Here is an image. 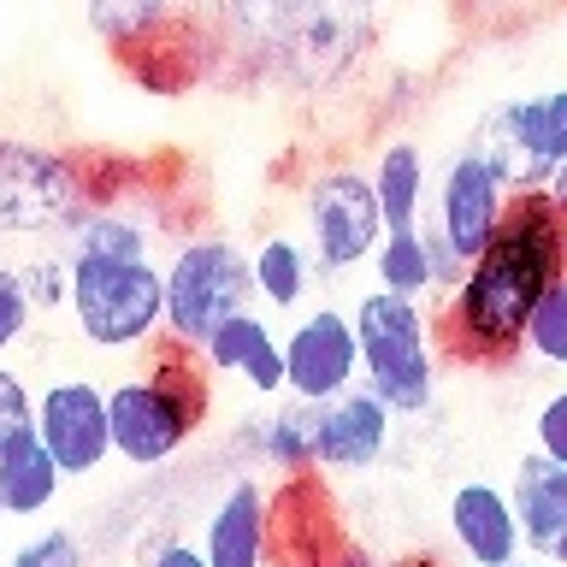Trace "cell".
Here are the masks:
<instances>
[{
  "label": "cell",
  "instance_id": "3957f363",
  "mask_svg": "<svg viewBox=\"0 0 567 567\" xmlns=\"http://www.w3.org/2000/svg\"><path fill=\"white\" fill-rule=\"evenodd\" d=\"M148 372H131L106 390V432H113V455L131 467H159L177 450H189L195 432L207 425V367L202 354L159 337Z\"/></svg>",
  "mask_w": 567,
  "mask_h": 567
},
{
  "label": "cell",
  "instance_id": "9c48e42d",
  "mask_svg": "<svg viewBox=\"0 0 567 567\" xmlns=\"http://www.w3.org/2000/svg\"><path fill=\"white\" fill-rule=\"evenodd\" d=\"M379 237L384 219L361 166H319L301 184V248L313 260V278H343L367 266Z\"/></svg>",
  "mask_w": 567,
  "mask_h": 567
},
{
  "label": "cell",
  "instance_id": "52a82bcc",
  "mask_svg": "<svg viewBox=\"0 0 567 567\" xmlns=\"http://www.w3.org/2000/svg\"><path fill=\"white\" fill-rule=\"evenodd\" d=\"M473 154L503 177V189H549L567 202V95L538 89V95H508L485 106L473 131Z\"/></svg>",
  "mask_w": 567,
  "mask_h": 567
},
{
  "label": "cell",
  "instance_id": "8fae6325",
  "mask_svg": "<svg viewBox=\"0 0 567 567\" xmlns=\"http://www.w3.org/2000/svg\"><path fill=\"white\" fill-rule=\"evenodd\" d=\"M278 354H284V396H296V402H326L361 379L354 326L343 308H308L278 337Z\"/></svg>",
  "mask_w": 567,
  "mask_h": 567
},
{
  "label": "cell",
  "instance_id": "5b68a950",
  "mask_svg": "<svg viewBox=\"0 0 567 567\" xmlns=\"http://www.w3.org/2000/svg\"><path fill=\"white\" fill-rule=\"evenodd\" d=\"M101 166L78 148L0 131V243L71 230L95 207Z\"/></svg>",
  "mask_w": 567,
  "mask_h": 567
},
{
  "label": "cell",
  "instance_id": "83f0119b",
  "mask_svg": "<svg viewBox=\"0 0 567 567\" xmlns=\"http://www.w3.org/2000/svg\"><path fill=\"white\" fill-rule=\"evenodd\" d=\"M30 326H35V308H30L24 284H18V266L0 260V354H12L24 343Z\"/></svg>",
  "mask_w": 567,
  "mask_h": 567
},
{
  "label": "cell",
  "instance_id": "7c38bea8",
  "mask_svg": "<svg viewBox=\"0 0 567 567\" xmlns=\"http://www.w3.org/2000/svg\"><path fill=\"white\" fill-rule=\"evenodd\" d=\"M396 414L361 384L313 402V473H367L390 455Z\"/></svg>",
  "mask_w": 567,
  "mask_h": 567
},
{
  "label": "cell",
  "instance_id": "d4e9b609",
  "mask_svg": "<svg viewBox=\"0 0 567 567\" xmlns=\"http://www.w3.org/2000/svg\"><path fill=\"white\" fill-rule=\"evenodd\" d=\"M520 354H532L544 367H567V278H556L532 301L526 331H520Z\"/></svg>",
  "mask_w": 567,
  "mask_h": 567
},
{
  "label": "cell",
  "instance_id": "f546056e",
  "mask_svg": "<svg viewBox=\"0 0 567 567\" xmlns=\"http://www.w3.org/2000/svg\"><path fill=\"white\" fill-rule=\"evenodd\" d=\"M237 379H248V390H260V396H284V354H278V337H266V343L248 354Z\"/></svg>",
  "mask_w": 567,
  "mask_h": 567
},
{
  "label": "cell",
  "instance_id": "e0dca14e",
  "mask_svg": "<svg viewBox=\"0 0 567 567\" xmlns=\"http://www.w3.org/2000/svg\"><path fill=\"white\" fill-rule=\"evenodd\" d=\"M272 556L278 567H337V556H343L337 508H326V496H319V514H301L296 478L278 491V503L266 496V561Z\"/></svg>",
  "mask_w": 567,
  "mask_h": 567
},
{
  "label": "cell",
  "instance_id": "d6a6232c",
  "mask_svg": "<svg viewBox=\"0 0 567 567\" xmlns=\"http://www.w3.org/2000/svg\"><path fill=\"white\" fill-rule=\"evenodd\" d=\"M503 567H556V561H538V556H514V561H503Z\"/></svg>",
  "mask_w": 567,
  "mask_h": 567
},
{
  "label": "cell",
  "instance_id": "4fadbf2b",
  "mask_svg": "<svg viewBox=\"0 0 567 567\" xmlns=\"http://www.w3.org/2000/svg\"><path fill=\"white\" fill-rule=\"evenodd\" d=\"M503 207H508L503 177H496L473 148H461L432 189V230L455 248V260H467L485 248V237L496 230V219H503Z\"/></svg>",
  "mask_w": 567,
  "mask_h": 567
},
{
  "label": "cell",
  "instance_id": "ba28073f",
  "mask_svg": "<svg viewBox=\"0 0 567 567\" xmlns=\"http://www.w3.org/2000/svg\"><path fill=\"white\" fill-rule=\"evenodd\" d=\"M159 301H166V331L172 343L202 349L219 319L255 308V284H248V255L237 237H184L172 260H159Z\"/></svg>",
  "mask_w": 567,
  "mask_h": 567
},
{
  "label": "cell",
  "instance_id": "277c9868",
  "mask_svg": "<svg viewBox=\"0 0 567 567\" xmlns=\"http://www.w3.org/2000/svg\"><path fill=\"white\" fill-rule=\"evenodd\" d=\"M354 326V361H361L367 396H379L396 420H414L437 402V337L432 308L390 290H367L349 313Z\"/></svg>",
  "mask_w": 567,
  "mask_h": 567
},
{
  "label": "cell",
  "instance_id": "30bf717a",
  "mask_svg": "<svg viewBox=\"0 0 567 567\" xmlns=\"http://www.w3.org/2000/svg\"><path fill=\"white\" fill-rule=\"evenodd\" d=\"M35 437L65 478H95L113 461L106 390L95 379H53L48 390H35Z\"/></svg>",
  "mask_w": 567,
  "mask_h": 567
},
{
  "label": "cell",
  "instance_id": "1f68e13d",
  "mask_svg": "<svg viewBox=\"0 0 567 567\" xmlns=\"http://www.w3.org/2000/svg\"><path fill=\"white\" fill-rule=\"evenodd\" d=\"M142 567H207V561H202V549H195V544L172 538V544H159V549H154V556L142 561Z\"/></svg>",
  "mask_w": 567,
  "mask_h": 567
},
{
  "label": "cell",
  "instance_id": "2e32d148",
  "mask_svg": "<svg viewBox=\"0 0 567 567\" xmlns=\"http://www.w3.org/2000/svg\"><path fill=\"white\" fill-rule=\"evenodd\" d=\"M202 561L207 567H266V491L260 478H230L219 503L207 508L202 532Z\"/></svg>",
  "mask_w": 567,
  "mask_h": 567
},
{
  "label": "cell",
  "instance_id": "5bb4252c",
  "mask_svg": "<svg viewBox=\"0 0 567 567\" xmlns=\"http://www.w3.org/2000/svg\"><path fill=\"white\" fill-rule=\"evenodd\" d=\"M508 508H514V526H520V556H538V561H567V461H549V455H520L514 467V485H508Z\"/></svg>",
  "mask_w": 567,
  "mask_h": 567
},
{
  "label": "cell",
  "instance_id": "f1b7e54d",
  "mask_svg": "<svg viewBox=\"0 0 567 567\" xmlns=\"http://www.w3.org/2000/svg\"><path fill=\"white\" fill-rule=\"evenodd\" d=\"M30 425H35V390L24 384V372L0 367V437L30 432Z\"/></svg>",
  "mask_w": 567,
  "mask_h": 567
},
{
  "label": "cell",
  "instance_id": "484cf974",
  "mask_svg": "<svg viewBox=\"0 0 567 567\" xmlns=\"http://www.w3.org/2000/svg\"><path fill=\"white\" fill-rule=\"evenodd\" d=\"M7 567H89V549L71 526H48V532H30L18 544L7 556Z\"/></svg>",
  "mask_w": 567,
  "mask_h": 567
},
{
  "label": "cell",
  "instance_id": "6da1fadb",
  "mask_svg": "<svg viewBox=\"0 0 567 567\" xmlns=\"http://www.w3.org/2000/svg\"><path fill=\"white\" fill-rule=\"evenodd\" d=\"M556 278H567V213L549 189H514L478 255L461 260V278L437 296L432 337L437 354L461 367L520 361L526 313Z\"/></svg>",
  "mask_w": 567,
  "mask_h": 567
},
{
  "label": "cell",
  "instance_id": "ac0fdd59",
  "mask_svg": "<svg viewBox=\"0 0 567 567\" xmlns=\"http://www.w3.org/2000/svg\"><path fill=\"white\" fill-rule=\"evenodd\" d=\"M60 485H65V473L53 467V455L42 450L35 425H30V432L0 437V508H7L12 520L48 514L53 503H60Z\"/></svg>",
  "mask_w": 567,
  "mask_h": 567
},
{
  "label": "cell",
  "instance_id": "7402d4cb",
  "mask_svg": "<svg viewBox=\"0 0 567 567\" xmlns=\"http://www.w3.org/2000/svg\"><path fill=\"white\" fill-rule=\"evenodd\" d=\"M248 450L278 473H313V402H284L278 414L248 420Z\"/></svg>",
  "mask_w": 567,
  "mask_h": 567
},
{
  "label": "cell",
  "instance_id": "e575fe53",
  "mask_svg": "<svg viewBox=\"0 0 567 567\" xmlns=\"http://www.w3.org/2000/svg\"><path fill=\"white\" fill-rule=\"evenodd\" d=\"M0 520H7V508H0Z\"/></svg>",
  "mask_w": 567,
  "mask_h": 567
},
{
  "label": "cell",
  "instance_id": "ffe728a7",
  "mask_svg": "<svg viewBox=\"0 0 567 567\" xmlns=\"http://www.w3.org/2000/svg\"><path fill=\"white\" fill-rule=\"evenodd\" d=\"M248 284H255V301H260V308L296 313L319 278H313V260H308V248H301V237H290V230H272V237H260L255 255H248Z\"/></svg>",
  "mask_w": 567,
  "mask_h": 567
},
{
  "label": "cell",
  "instance_id": "836d02e7",
  "mask_svg": "<svg viewBox=\"0 0 567 567\" xmlns=\"http://www.w3.org/2000/svg\"><path fill=\"white\" fill-rule=\"evenodd\" d=\"M402 567H443L437 556H414V561H402Z\"/></svg>",
  "mask_w": 567,
  "mask_h": 567
},
{
  "label": "cell",
  "instance_id": "7a4b0ae2",
  "mask_svg": "<svg viewBox=\"0 0 567 567\" xmlns=\"http://www.w3.org/2000/svg\"><path fill=\"white\" fill-rule=\"evenodd\" d=\"M213 65L272 95H337L384 48V0H213Z\"/></svg>",
  "mask_w": 567,
  "mask_h": 567
},
{
  "label": "cell",
  "instance_id": "d6986e66",
  "mask_svg": "<svg viewBox=\"0 0 567 567\" xmlns=\"http://www.w3.org/2000/svg\"><path fill=\"white\" fill-rule=\"evenodd\" d=\"M372 202H379L384 230H414L425 219V195H432V172H425L420 142H384L367 172Z\"/></svg>",
  "mask_w": 567,
  "mask_h": 567
},
{
  "label": "cell",
  "instance_id": "9a60e30c",
  "mask_svg": "<svg viewBox=\"0 0 567 567\" xmlns=\"http://www.w3.org/2000/svg\"><path fill=\"white\" fill-rule=\"evenodd\" d=\"M450 538L467 567H503L520 556V526H514L508 491L491 478H467L450 496Z\"/></svg>",
  "mask_w": 567,
  "mask_h": 567
},
{
  "label": "cell",
  "instance_id": "4316f807",
  "mask_svg": "<svg viewBox=\"0 0 567 567\" xmlns=\"http://www.w3.org/2000/svg\"><path fill=\"white\" fill-rule=\"evenodd\" d=\"M65 278H71L65 255H35V260L18 266V284H24V296H30L35 313H60L65 308Z\"/></svg>",
  "mask_w": 567,
  "mask_h": 567
},
{
  "label": "cell",
  "instance_id": "4dcf8cb0",
  "mask_svg": "<svg viewBox=\"0 0 567 567\" xmlns=\"http://www.w3.org/2000/svg\"><path fill=\"white\" fill-rule=\"evenodd\" d=\"M538 455L567 461V396H561V390L538 408Z\"/></svg>",
  "mask_w": 567,
  "mask_h": 567
},
{
  "label": "cell",
  "instance_id": "44dd1931",
  "mask_svg": "<svg viewBox=\"0 0 567 567\" xmlns=\"http://www.w3.org/2000/svg\"><path fill=\"white\" fill-rule=\"evenodd\" d=\"M372 290L408 296V301H437V278H432V255H425V230H384L379 248H372Z\"/></svg>",
  "mask_w": 567,
  "mask_h": 567
},
{
  "label": "cell",
  "instance_id": "603a6c76",
  "mask_svg": "<svg viewBox=\"0 0 567 567\" xmlns=\"http://www.w3.org/2000/svg\"><path fill=\"white\" fill-rule=\"evenodd\" d=\"M83 18L106 48L124 53L148 42L154 30H166L172 18H184V0H83Z\"/></svg>",
  "mask_w": 567,
  "mask_h": 567
},
{
  "label": "cell",
  "instance_id": "8992f818",
  "mask_svg": "<svg viewBox=\"0 0 567 567\" xmlns=\"http://www.w3.org/2000/svg\"><path fill=\"white\" fill-rule=\"evenodd\" d=\"M65 313L89 349L131 354L159 343L166 301H159L154 255H65Z\"/></svg>",
  "mask_w": 567,
  "mask_h": 567
},
{
  "label": "cell",
  "instance_id": "cb8c5ba5",
  "mask_svg": "<svg viewBox=\"0 0 567 567\" xmlns=\"http://www.w3.org/2000/svg\"><path fill=\"white\" fill-rule=\"evenodd\" d=\"M266 337H278L272 326H266V313L243 308V313L219 319V326L207 331V343L195 349V354H202V367H207V372H225V379H230V372H243V361L266 343Z\"/></svg>",
  "mask_w": 567,
  "mask_h": 567
}]
</instances>
